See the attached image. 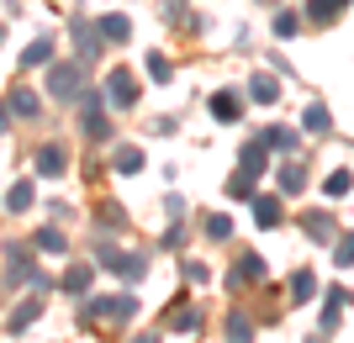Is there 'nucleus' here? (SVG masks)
Listing matches in <instances>:
<instances>
[{
  "instance_id": "nucleus-1",
  "label": "nucleus",
  "mask_w": 354,
  "mask_h": 343,
  "mask_svg": "<svg viewBox=\"0 0 354 343\" xmlns=\"http://www.w3.org/2000/svg\"><path fill=\"white\" fill-rule=\"evenodd\" d=\"M80 312H85V322H127V317L138 312V296H127V291H117V296H90Z\"/></svg>"
},
{
  "instance_id": "nucleus-2",
  "label": "nucleus",
  "mask_w": 354,
  "mask_h": 343,
  "mask_svg": "<svg viewBox=\"0 0 354 343\" xmlns=\"http://www.w3.org/2000/svg\"><path fill=\"white\" fill-rule=\"evenodd\" d=\"M138 95H143V90H138V75L127 69V63L106 69V101L117 106V111H133V106H138Z\"/></svg>"
},
{
  "instance_id": "nucleus-3",
  "label": "nucleus",
  "mask_w": 354,
  "mask_h": 343,
  "mask_svg": "<svg viewBox=\"0 0 354 343\" xmlns=\"http://www.w3.org/2000/svg\"><path fill=\"white\" fill-rule=\"evenodd\" d=\"M95 264H101V269H117V275H127V280H143V275H148V259L143 254H127V248H111V243L101 248Z\"/></svg>"
},
{
  "instance_id": "nucleus-4",
  "label": "nucleus",
  "mask_w": 354,
  "mask_h": 343,
  "mask_svg": "<svg viewBox=\"0 0 354 343\" xmlns=\"http://www.w3.org/2000/svg\"><path fill=\"white\" fill-rule=\"evenodd\" d=\"M80 117H85V137L90 143H101L106 133H111V121H106V106L95 90H80Z\"/></svg>"
},
{
  "instance_id": "nucleus-5",
  "label": "nucleus",
  "mask_w": 354,
  "mask_h": 343,
  "mask_svg": "<svg viewBox=\"0 0 354 343\" xmlns=\"http://www.w3.org/2000/svg\"><path fill=\"white\" fill-rule=\"evenodd\" d=\"M69 37H74V53H80V63H90V59H101V48H106L101 27H90V21H80V16H74V27H69Z\"/></svg>"
},
{
  "instance_id": "nucleus-6",
  "label": "nucleus",
  "mask_w": 354,
  "mask_h": 343,
  "mask_svg": "<svg viewBox=\"0 0 354 343\" xmlns=\"http://www.w3.org/2000/svg\"><path fill=\"white\" fill-rule=\"evenodd\" d=\"M80 85H85V79H80V63H53V69H48V90H53L59 101H80Z\"/></svg>"
},
{
  "instance_id": "nucleus-7",
  "label": "nucleus",
  "mask_w": 354,
  "mask_h": 343,
  "mask_svg": "<svg viewBox=\"0 0 354 343\" xmlns=\"http://www.w3.org/2000/svg\"><path fill=\"white\" fill-rule=\"evenodd\" d=\"M64 164H69V153H64V143H43L37 148V159H32V169H37V179H59Z\"/></svg>"
},
{
  "instance_id": "nucleus-8",
  "label": "nucleus",
  "mask_w": 354,
  "mask_h": 343,
  "mask_svg": "<svg viewBox=\"0 0 354 343\" xmlns=\"http://www.w3.org/2000/svg\"><path fill=\"white\" fill-rule=\"evenodd\" d=\"M37 312H43V291H32L27 301H21V306H16L11 317H6V328L11 333H21V328H32V322H37Z\"/></svg>"
},
{
  "instance_id": "nucleus-9",
  "label": "nucleus",
  "mask_w": 354,
  "mask_h": 343,
  "mask_svg": "<svg viewBox=\"0 0 354 343\" xmlns=\"http://www.w3.org/2000/svg\"><path fill=\"white\" fill-rule=\"evenodd\" d=\"M90 275H95V264H69V269H64V280H59V291L85 296V291H90Z\"/></svg>"
},
{
  "instance_id": "nucleus-10",
  "label": "nucleus",
  "mask_w": 354,
  "mask_h": 343,
  "mask_svg": "<svg viewBox=\"0 0 354 343\" xmlns=\"http://www.w3.org/2000/svg\"><path fill=\"white\" fill-rule=\"evenodd\" d=\"M344 6L349 0H307V21H317V27H328V21H339Z\"/></svg>"
},
{
  "instance_id": "nucleus-11",
  "label": "nucleus",
  "mask_w": 354,
  "mask_h": 343,
  "mask_svg": "<svg viewBox=\"0 0 354 343\" xmlns=\"http://www.w3.org/2000/svg\"><path fill=\"white\" fill-rule=\"evenodd\" d=\"M6 275H11V280H37V275H32V259H27V248H21V243H16V248H6Z\"/></svg>"
},
{
  "instance_id": "nucleus-12",
  "label": "nucleus",
  "mask_w": 354,
  "mask_h": 343,
  "mask_svg": "<svg viewBox=\"0 0 354 343\" xmlns=\"http://www.w3.org/2000/svg\"><path fill=\"white\" fill-rule=\"evenodd\" d=\"M249 95L259 106H275V101H281V79H275V75H254L249 79Z\"/></svg>"
},
{
  "instance_id": "nucleus-13",
  "label": "nucleus",
  "mask_w": 354,
  "mask_h": 343,
  "mask_svg": "<svg viewBox=\"0 0 354 343\" xmlns=\"http://www.w3.org/2000/svg\"><path fill=\"white\" fill-rule=\"evenodd\" d=\"M254 280H265V259L243 254V259H238V269H233V291H238V285H254Z\"/></svg>"
},
{
  "instance_id": "nucleus-14",
  "label": "nucleus",
  "mask_w": 354,
  "mask_h": 343,
  "mask_svg": "<svg viewBox=\"0 0 354 343\" xmlns=\"http://www.w3.org/2000/svg\"><path fill=\"white\" fill-rule=\"evenodd\" d=\"M265 143H259V137H254V143H243V153H238V169H249V175L254 179H259V175H265Z\"/></svg>"
},
{
  "instance_id": "nucleus-15",
  "label": "nucleus",
  "mask_w": 354,
  "mask_h": 343,
  "mask_svg": "<svg viewBox=\"0 0 354 343\" xmlns=\"http://www.w3.org/2000/svg\"><path fill=\"white\" fill-rule=\"evenodd\" d=\"M238 111H243V101H238L233 90H217V95H212V117L217 121H238Z\"/></svg>"
},
{
  "instance_id": "nucleus-16",
  "label": "nucleus",
  "mask_w": 354,
  "mask_h": 343,
  "mask_svg": "<svg viewBox=\"0 0 354 343\" xmlns=\"http://www.w3.org/2000/svg\"><path fill=\"white\" fill-rule=\"evenodd\" d=\"M111 169H117V175H138V169H143V148H133V143H122V148L111 153Z\"/></svg>"
},
{
  "instance_id": "nucleus-17",
  "label": "nucleus",
  "mask_w": 354,
  "mask_h": 343,
  "mask_svg": "<svg viewBox=\"0 0 354 343\" xmlns=\"http://www.w3.org/2000/svg\"><path fill=\"white\" fill-rule=\"evenodd\" d=\"M259 143H265L270 153H291V148H296V133H291V127H265V133H259Z\"/></svg>"
},
{
  "instance_id": "nucleus-18",
  "label": "nucleus",
  "mask_w": 354,
  "mask_h": 343,
  "mask_svg": "<svg viewBox=\"0 0 354 343\" xmlns=\"http://www.w3.org/2000/svg\"><path fill=\"white\" fill-rule=\"evenodd\" d=\"M95 27H101L106 43H127V37H133V21H127V16H101Z\"/></svg>"
},
{
  "instance_id": "nucleus-19",
  "label": "nucleus",
  "mask_w": 354,
  "mask_h": 343,
  "mask_svg": "<svg viewBox=\"0 0 354 343\" xmlns=\"http://www.w3.org/2000/svg\"><path fill=\"white\" fill-rule=\"evenodd\" d=\"M254 222L259 227H281V201H275V195H254Z\"/></svg>"
},
{
  "instance_id": "nucleus-20",
  "label": "nucleus",
  "mask_w": 354,
  "mask_h": 343,
  "mask_svg": "<svg viewBox=\"0 0 354 343\" xmlns=\"http://www.w3.org/2000/svg\"><path fill=\"white\" fill-rule=\"evenodd\" d=\"M11 111H16V117H37V111H43V101H37V90H27V85H21V90H11Z\"/></svg>"
},
{
  "instance_id": "nucleus-21",
  "label": "nucleus",
  "mask_w": 354,
  "mask_h": 343,
  "mask_svg": "<svg viewBox=\"0 0 354 343\" xmlns=\"http://www.w3.org/2000/svg\"><path fill=\"white\" fill-rule=\"evenodd\" d=\"M32 201H37V185H32V179H16L11 195H6V206H11V211H32Z\"/></svg>"
},
{
  "instance_id": "nucleus-22",
  "label": "nucleus",
  "mask_w": 354,
  "mask_h": 343,
  "mask_svg": "<svg viewBox=\"0 0 354 343\" xmlns=\"http://www.w3.org/2000/svg\"><path fill=\"white\" fill-rule=\"evenodd\" d=\"M301 127H307V133H328V127H333V117H328V106H323V101H312L307 111H301Z\"/></svg>"
},
{
  "instance_id": "nucleus-23",
  "label": "nucleus",
  "mask_w": 354,
  "mask_h": 343,
  "mask_svg": "<svg viewBox=\"0 0 354 343\" xmlns=\"http://www.w3.org/2000/svg\"><path fill=\"white\" fill-rule=\"evenodd\" d=\"M312 291H317V275H312V269H296L291 275V301L301 306V301H312Z\"/></svg>"
},
{
  "instance_id": "nucleus-24",
  "label": "nucleus",
  "mask_w": 354,
  "mask_h": 343,
  "mask_svg": "<svg viewBox=\"0 0 354 343\" xmlns=\"http://www.w3.org/2000/svg\"><path fill=\"white\" fill-rule=\"evenodd\" d=\"M301 227H307V238H317V243L333 238V222H328L323 211H307V217H301Z\"/></svg>"
},
{
  "instance_id": "nucleus-25",
  "label": "nucleus",
  "mask_w": 354,
  "mask_h": 343,
  "mask_svg": "<svg viewBox=\"0 0 354 343\" xmlns=\"http://www.w3.org/2000/svg\"><path fill=\"white\" fill-rule=\"evenodd\" d=\"M323 190H328V201H339V195L354 190V175H349V169H333V175L323 179Z\"/></svg>"
},
{
  "instance_id": "nucleus-26",
  "label": "nucleus",
  "mask_w": 354,
  "mask_h": 343,
  "mask_svg": "<svg viewBox=\"0 0 354 343\" xmlns=\"http://www.w3.org/2000/svg\"><path fill=\"white\" fill-rule=\"evenodd\" d=\"M281 190H286V195H296V190H307V169L296 164V159H291V164L281 169Z\"/></svg>"
},
{
  "instance_id": "nucleus-27",
  "label": "nucleus",
  "mask_w": 354,
  "mask_h": 343,
  "mask_svg": "<svg viewBox=\"0 0 354 343\" xmlns=\"http://www.w3.org/2000/svg\"><path fill=\"white\" fill-rule=\"evenodd\" d=\"M48 59H53V37H37V43L21 53V63H27V69H37V63H48Z\"/></svg>"
},
{
  "instance_id": "nucleus-28",
  "label": "nucleus",
  "mask_w": 354,
  "mask_h": 343,
  "mask_svg": "<svg viewBox=\"0 0 354 343\" xmlns=\"http://www.w3.org/2000/svg\"><path fill=\"white\" fill-rule=\"evenodd\" d=\"M249 338H254V322L243 312H233L227 317V343H249Z\"/></svg>"
},
{
  "instance_id": "nucleus-29",
  "label": "nucleus",
  "mask_w": 354,
  "mask_h": 343,
  "mask_svg": "<svg viewBox=\"0 0 354 343\" xmlns=\"http://www.w3.org/2000/svg\"><path fill=\"white\" fill-rule=\"evenodd\" d=\"M37 248L43 254H64V233L59 227H37Z\"/></svg>"
},
{
  "instance_id": "nucleus-30",
  "label": "nucleus",
  "mask_w": 354,
  "mask_h": 343,
  "mask_svg": "<svg viewBox=\"0 0 354 343\" xmlns=\"http://www.w3.org/2000/svg\"><path fill=\"white\" fill-rule=\"evenodd\" d=\"M169 328H180V333H196V328H201V317H196L191 306H175V312H169Z\"/></svg>"
},
{
  "instance_id": "nucleus-31",
  "label": "nucleus",
  "mask_w": 354,
  "mask_h": 343,
  "mask_svg": "<svg viewBox=\"0 0 354 343\" xmlns=\"http://www.w3.org/2000/svg\"><path fill=\"white\" fill-rule=\"evenodd\" d=\"M227 195H233V201H243V195H254V175H249V169H238V175L227 179Z\"/></svg>"
},
{
  "instance_id": "nucleus-32",
  "label": "nucleus",
  "mask_w": 354,
  "mask_h": 343,
  "mask_svg": "<svg viewBox=\"0 0 354 343\" xmlns=\"http://www.w3.org/2000/svg\"><path fill=\"white\" fill-rule=\"evenodd\" d=\"M207 238L212 243H227V238H233V222H227L222 211H217V217H207Z\"/></svg>"
},
{
  "instance_id": "nucleus-33",
  "label": "nucleus",
  "mask_w": 354,
  "mask_h": 343,
  "mask_svg": "<svg viewBox=\"0 0 354 343\" xmlns=\"http://www.w3.org/2000/svg\"><path fill=\"white\" fill-rule=\"evenodd\" d=\"M296 27H301L296 11H275V37H296Z\"/></svg>"
},
{
  "instance_id": "nucleus-34",
  "label": "nucleus",
  "mask_w": 354,
  "mask_h": 343,
  "mask_svg": "<svg viewBox=\"0 0 354 343\" xmlns=\"http://www.w3.org/2000/svg\"><path fill=\"white\" fill-rule=\"evenodd\" d=\"M148 75H153V79H159V85H164V79L175 75V63L164 59V53H148Z\"/></svg>"
},
{
  "instance_id": "nucleus-35",
  "label": "nucleus",
  "mask_w": 354,
  "mask_h": 343,
  "mask_svg": "<svg viewBox=\"0 0 354 343\" xmlns=\"http://www.w3.org/2000/svg\"><path fill=\"white\" fill-rule=\"evenodd\" d=\"M333 264H354V233H344L339 248H333Z\"/></svg>"
},
{
  "instance_id": "nucleus-36",
  "label": "nucleus",
  "mask_w": 354,
  "mask_h": 343,
  "mask_svg": "<svg viewBox=\"0 0 354 343\" xmlns=\"http://www.w3.org/2000/svg\"><path fill=\"white\" fill-rule=\"evenodd\" d=\"M101 227H122V206H117V201H106V206H101Z\"/></svg>"
},
{
  "instance_id": "nucleus-37",
  "label": "nucleus",
  "mask_w": 354,
  "mask_h": 343,
  "mask_svg": "<svg viewBox=\"0 0 354 343\" xmlns=\"http://www.w3.org/2000/svg\"><path fill=\"white\" fill-rule=\"evenodd\" d=\"M339 312H344L339 301H328V306H323V333H333V328H339Z\"/></svg>"
},
{
  "instance_id": "nucleus-38",
  "label": "nucleus",
  "mask_w": 354,
  "mask_h": 343,
  "mask_svg": "<svg viewBox=\"0 0 354 343\" xmlns=\"http://www.w3.org/2000/svg\"><path fill=\"white\" fill-rule=\"evenodd\" d=\"M185 280L201 285V280H207V264H201V259H185Z\"/></svg>"
},
{
  "instance_id": "nucleus-39",
  "label": "nucleus",
  "mask_w": 354,
  "mask_h": 343,
  "mask_svg": "<svg viewBox=\"0 0 354 343\" xmlns=\"http://www.w3.org/2000/svg\"><path fill=\"white\" fill-rule=\"evenodd\" d=\"M164 21H185V6H180V0H169V6H164Z\"/></svg>"
},
{
  "instance_id": "nucleus-40",
  "label": "nucleus",
  "mask_w": 354,
  "mask_h": 343,
  "mask_svg": "<svg viewBox=\"0 0 354 343\" xmlns=\"http://www.w3.org/2000/svg\"><path fill=\"white\" fill-rule=\"evenodd\" d=\"M0 133H11V106H0Z\"/></svg>"
},
{
  "instance_id": "nucleus-41",
  "label": "nucleus",
  "mask_w": 354,
  "mask_h": 343,
  "mask_svg": "<svg viewBox=\"0 0 354 343\" xmlns=\"http://www.w3.org/2000/svg\"><path fill=\"white\" fill-rule=\"evenodd\" d=\"M133 343H159V338H153V333H138V338Z\"/></svg>"
},
{
  "instance_id": "nucleus-42",
  "label": "nucleus",
  "mask_w": 354,
  "mask_h": 343,
  "mask_svg": "<svg viewBox=\"0 0 354 343\" xmlns=\"http://www.w3.org/2000/svg\"><path fill=\"white\" fill-rule=\"evenodd\" d=\"M307 343H323V333H312V338H307Z\"/></svg>"
}]
</instances>
